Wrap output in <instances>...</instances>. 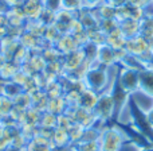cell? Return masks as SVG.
Wrapping results in <instances>:
<instances>
[{
    "mask_svg": "<svg viewBox=\"0 0 153 151\" xmlns=\"http://www.w3.org/2000/svg\"><path fill=\"white\" fill-rule=\"evenodd\" d=\"M126 108L129 109V123L138 132L143 134L153 146V125L151 124L148 116H146V112L141 108V105L137 103V100L133 96L130 97Z\"/></svg>",
    "mask_w": 153,
    "mask_h": 151,
    "instance_id": "1",
    "label": "cell"
},
{
    "mask_svg": "<svg viewBox=\"0 0 153 151\" xmlns=\"http://www.w3.org/2000/svg\"><path fill=\"white\" fill-rule=\"evenodd\" d=\"M98 143L101 151H121L122 147L129 144L122 131L114 123L105 125L101 130Z\"/></svg>",
    "mask_w": 153,
    "mask_h": 151,
    "instance_id": "2",
    "label": "cell"
},
{
    "mask_svg": "<svg viewBox=\"0 0 153 151\" xmlns=\"http://www.w3.org/2000/svg\"><path fill=\"white\" fill-rule=\"evenodd\" d=\"M85 86L97 93L105 92L109 88V68L94 64L83 77Z\"/></svg>",
    "mask_w": 153,
    "mask_h": 151,
    "instance_id": "3",
    "label": "cell"
},
{
    "mask_svg": "<svg viewBox=\"0 0 153 151\" xmlns=\"http://www.w3.org/2000/svg\"><path fill=\"white\" fill-rule=\"evenodd\" d=\"M95 119L98 122V125L101 128H103L108 123H113L114 120V101L111 97L109 89H106L105 92L100 93L98 96V101L95 104L94 109H93Z\"/></svg>",
    "mask_w": 153,
    "mask_h": 151,
    "instance_id": "4",
    "label": "cell"
},
{
    "mask_svg": "<svg viewBox=\"0 0 153 151\" xmlns=\"http://www.w3.org/2000/svg\"><path fill=\"white\" fill-rule=\"evenodd\" d=\"M108 89H109V92H110L111 97H113V101H114V120H113V123H116V122H120V120H121V115H122V112H124V109L128 107V103H129L132 95L128 93L126 90L121 86V84H120V81H118V77H117V73L114 74Z\"/></svg>",
    "mask_w": 153,
    "mask_h": 151,
    "instance_id": "5",
    "label": "cell"
},
{
    "mask_svg": "<svg viewBox=\"0 0 153 151\" xmlns=\"http://www.w3.org/2000/svg\"><path fill=\"white\" fill-rule=\"evenodd\" d=\"M117 77L121 84V86L130 95H134L136 92H140V72L130 68H125L121 65H117Z\"/></svg>",
    "mask_w": 153,
    "mask_h": 151,
    "instance_id": "6",
    "label": "cell"
},
{
    "mask_svg": "<svg viewBox=\"0 0 153 151\" xmlns=\"http://www.w3.org/2000/svg\"><path fill=\"white\" fill-rule=\"evenodd\" d=\"M114 124L122 131V134L125 135V138H126L128 143H129L130 146H134L136 149H145V147L152 146L151 142H149L143 134L138 132V131L136 130L129 122L122 123L121 120H120V122H116Z\"/></svg>",
    "mask_w": 153,
    "mask_h": 151,
    "instance_id": "7",
    "label": "cell"
},
{
    "mask_svg": "<svg viewBox=\"0 0 153 151\" xmlns=\"http://www.w3.org/2000/svg\"><path fill=\"white\" fill-rule=\"evenodd\" d=\"M95 64L102 65V66H106V68L117 66V65H118V56H117V50L116 49H113L111 46H109L108 43L100 45L98 46Z\"/></svg>",
    "mask_w": 153,
    "mask_h": 151,
    "instance_id": "8",
    "label": "cell"
},
{
    "mask_svg": "<svg viewBox=\"0 0 153 151\" xmlns=\"http://www.w3.org/2000/svg\"><path fill=\"white\" fill-rule=\"evenodd\" d=\"M85 59L86 58H85V53L82 49H78V50L73 51L70 54H66V56H62V64H63L65 74H70V73L75 72L85 62Z\"/></svg>",
    "mask_w": 153,
    "mask_h": 151,
    "instance_id": "9",
    "label": "cell"
},
{
    "mask_svg": "<svg viewBox=\"0 0 153 151\" xmlns=\"http://www.w3.org/2000/svg\"><path fill=\"white\" fill-rule=\"evenodd\" d=\"M54 149L55 147L50 138L39 132H35V135L27 142L24 151H54Z\"/></svg>",
    "mask_w": 153,
    "mask_h": 151,
    "instance_id": "10",
    "label": "cell"
},
{
    "mask_svg": "<svg viewBox=\"0 0 153 151\" xmlns=\"http://www.w3.org/2000/svg\"><path fill=\"white\" fill-rule=\"evenodd\" d=\"M75 15H76V19L81 22V24L83 26V29L86 30V31L93 30V29H98L100 19L97 18V15H95L93 8L85 7V8H82L81 11H78Z\"/></svg>",
    "mask_w": 153,
    "mask_h": 151,
    "instance_id": "11",
    "label": "cell"
},
{
    "mask_svg": "<svg viewBox=\"0 0 153 151\" xmlns=\"http://www.w3.org/2000/svg\"><path fill=\"white\" fill-rule=\"evenodd\" d=\"M56 47V50L62 54V56H66V54H70L73 51L81 49V46L78 45L74 35L70 34H62L61 38L56 41V43L54 45Z\"/></svg>",
    "mask_w": 153,
    "mask_h": 151,
    "instance_id": "12",
    "label": "cell"
},
{
    "mask_svg": "<svg viewBox=\"0 0 153 151\" xmlns=\"http://www.w3.org/2000/svg\"><path fill=\"white\" fill-rule=\"evenodd\" d=\"M75 18L74 12H70V11L66 10H55V15H54V22L53 23L56 26V29L62 32V34H67V30H69V26Z\"/></svg>",
    "mask_w": 153,
    "mask_h": 151,
    "instance_id": "13",
    "label": "cell"
},
{
    "mask_svg": "<svg viewBox=\"0 0 153 151\" xmlns=\"http://www.w3.org/2000/svg\"><path fill=\"white\" fill-rule=\"evenodd\" d=\"M140 92L153 98V65L140 70Z\"/></svg>",
    "mask_w": 153,
    "mask_h": 151,
    "instance_id": "14",
    "label": "cell"
},
{
    "mask_svg": "<svg viewBox=\"0 0 153 151\" xmlns=\"http://www.w3.org/2000/svg\"><path fill=\"white\" fill-rule=\"evenodd\" d=\"M5 18H7V22L11 29H24V24L27 22L26 15L19 5L11 7L5 12Z\"/></svg>",
    "mask_w": 153,
    "mask_h": 151,
    "instance_id": "15",
    "label": "cell"
},
{
    "mask_svg": "<svg viewBox=\"0 0 153 151\" xmlns=\"http://www.w3.org/2000/svg\"><path fill=\"white\" fill-rule=\"evenodd\" d=\"M145 8L140 7H133V5L125 4L124 7L117 8V20H122V19H134V20L140 22L141 19L145 16Z\"/></svg>",
    "mask_w": 153,
    "mask_h": 151,
    "instance_id": "16",
    "label": "cell"
},
{
    "mask_svg": "<svg viewBox=\"0 0 153 151\" xmlns=\"http://www.w3.org/2000/svg\"><path fill=\"white\" fill-rule=\"evenodd\" d=\"M118 29L126 39L140 35V22L134 19H122L118 20Z\"/></svg>",
    "mask_w": 153,
    "mask_h": 151,
    "instance_id": "17",
    "label": "cell"
},
{
    "mask_svg": "<svg viewBox=\"0 0 153 151\" xmlns=\"http://www.w3.org/2000/svg\"><path fill=\"white\" fill-rule=\"evenodd\" d=\"M51 142H53L55 149H67L71 144L69 131L63 130L61 127H55L53 134H51Z\"/></svg>",
    "mask_w": 153,
    "mask_h": 151,
    "instance_id": "18",
    "label": "cell"
},
{
    "mask_svg": "<svg viewBox=\"0 0 153 151\" xmlns=\"http://www.w3.org/2000/svg\"><path fill=\"white\" fill-rule=\"evenodd\" d=\"M98 96H100V93L85 88V89L81 92V97H79L78 107H82V108H86V109L93 111L94 107H95V104H97V101H98Z\"/></svg>",
    "mask_w": 153,
    "mask_h": 151,
    "instance_id": "19",
    "label": "cell"
},
{
    "mask_svg": "<svg viewBox=\"0 0 153 151\" xmlns=\"http://www.w3.org/2000/svg\"><path fill=\"white\" fill-rule=\"evenodd\" d=\"M22 92H24V89L13 81H3L1 84H0V93L4 95L5 97L11 98V100L18 97Z\"/></svg>",
    "mask_w": 153,
    "mask_h": 151,
    "instance_id": "20",
    "label": "cell"
},
{
    "mask_svg": "<svg viewBox=\"0 0 153 151\" xmlns=\"http://www.w3.org/2000/svg\"><path fill=\"white\" fill-rule=\"evenodd\" d=\"M106 43L109 46H111L116 50H122L125 49V43H126V38L124 37V34L121 32V30L117 29L114 31H111L110 34L106 35Z\"/></svg>",
    "mask_w": 153,
    "mask_h": 151,
    "instance_id": "21",
    "label": "cell"
},
{
    "mask_svg": "<svg viewBox=\"0 0 153 151\" xmlns=\"http://www.w3.org/2000/svg\"><path fill=\"white\" fill-rule=\"evenodd\" d=\"M140 35L149 42L153 41V14H145L140 20Z\"/></svg>",
    "mask_w": 153,
    "mask_h": 151,
    "instance_id": "22",
    "label": "cell"
},
{
    "mask_svg": "<svg viewBox=\"0 0 153 151\" xmlns=\"http://www.w3.org/2000/svg\"><path fill=\"white\" fill-rule=\"evenodd\" d=\"M69 151H101L100 143L97 140H79L76 143H71L67 147Z\"/></svg>",
    "mask_w": 153,
    "mask_h": 151,
    "instance_id": "23",
    "label": "cell"
},
{
    "mask_svg": "<svg viewBox=\"0 0 153 151\" xmlns=\"http://www.w3.org/2000/svg\"><path fill=\"white\" fill-rule=\"evenodd\" d=\"M93 10H94L95 15H97V18L100 19V20L116 19V16H117V10L113 8L111 5H109L108 3H102V4H100L98 7L93 8Z\"/></svg>",
    "mask_w": 153,
    "mask_h": 151,
    "instance_id": "24",
    "label": "cell"
},
{
    "mask_svg": "<svg viewBox=\"0 0 153 151\" xmlns=\"http://www.w3.org/2000/svg\"><path fill=\"white\" fill-rule=\"evenodd\" d=\"M20 70V65H18L13 61H8L4 66L0 69V80L1 81H11L16 73Z\"/></svg>",
    "mask_w": 153,
    "mask_h": 151,
    "instance_id": "25",
    "label": "cell"
},
{
    "mask_svg": "<svg viewBox=\"0 0 153 151\" xmlns=\"http://www.w3.org/2000/svg\"><path fill=\"white\" fill-rule=\"evenodd\" d=\"M58 124V116L48 111H43L40 115V122L39 127L40 128H47V130H54Z\"/></svg>",
    "mask_w": 153,
    "mask_h": 151,
    "instance_id": "26",
    "label": "cell"
},
{
    "mask_svg": "<svg viewBox=\"0 0 153 151\" xmlns=\"http://www.w3.org/2000/svg\"><path fill=\"white\" fill-rule=\"evenodd\" d=\"M85 0H59L58 8L61 10H66L70 12L76 14L78 11H81L82 8H85Z\"/></svg>",
    "mask_w": 153,
    "mask_h": 151,
    "instance_id": "27",
    "label": "cell"
},
{
    "mask_svg": "<svg viewBox=\"0 0 153 151\" xmlns=\"http://www.w3.org/2000/svg\"><path fill=\"white\" fill-rule=\"evenodd\" d=\"M86 34H87V39H89V42L94 43V45L100 46V45L106 43V35L103 34L100 29L89 30V31H86Z\"/></svg>",
    "mask_w": 153,
    "mask_h": 151,
    "instance_id": "28",
    "label": "cell"
},
{
    "mask_svg": "<svg viewBox=\"0 0 153 151\" xmlns=\"http://www.w3.org/2000/svg\"><path fill=\"white\" fill-rule=\"evenodd\" d=\"M98 29H100L105 35H108V34H110L111 31L118 29V20H117V19H105V20H100Z\"/></svg>",
    "mask_w": 153,
    "mask_h": 151,
    "instance_id": "29",
    "label": "cell"
},
{
    "mask_svg": "<svg viewBox=\"0 0 153 151\" xmlns=\"http://www.w3.org/2000/svg\"><path fill=\"white\" fill-rule=\"evenodd\" d=\"M85 130H86V128L82 127L78 123L73 124V127L69 130V136H70L71 143H76V142L82 140V138H83V135H85Z\"/></svg>",
    "mask_w": 153,
    "mask_h": 151,
    "instance_id": "30",
    "label": "cell"
},
{
    "mask_svg": "<svg viewBox=\"0 0 153 151\" xmlns=\"http://www.w3.org/2000/svg\"><path fill=\"white\" fill-rule=\"evenodd\" d=\"M73 124H74V120H73L71 115H70L69 112L58 115V124H56V127H61V128H63V130L69 131L70 128L73 127Z\"/></svg>",
    "mask_w": 153,
    "mask_h": 151,
    "instance_id": "31",
    "label": "cell"
},
{
    "mask_svg": "<svg viewBox=\"0 0 153 151\" xmlns=\"http://www.w3.org/2000/svg\"><path fill=\"white\" fill-rule=\"evenodd\" d=\"M105 3H108L109 5H111L113 8H121L126 4V0H105Z\"/></svg>",
    "mask_w": 153,
    "mask_h": 151,
    "instance_id": "32",
    "label": "cell"
},
{
    "mask_svg": "<svg viewBox=\"0 0 153 151\" xmlns=\"http://www.w3.org/2000/svg\"><path fill=\"white\" fill-rule=\"evenodd\" d=\"M102 3H105V0H85V5L87 8H95Z\"/></svg>",
    "mask_w": 153,
    "mask_h": 151,
    "instance_id": "33",
    "label": "cell"
},
{
    "mask_svg": "<svg viewBox=\"0 0 153 151\" xmlns=\"http://www.w3.org/2000/svg\"><path fill=\"white\" fill-rule=\"evenodd\" d=\"M126 4L133 5V7H140V8H146L145 2L144 0H126Z\"/></svg>",
    "mask_w": 153,
    "mask_h": 151,
    "instance_id": "34",
    "label": "cell"
},
{
    "mask_svg": "<svg viewBox=\"0 0 153 151\" xmlns=\"http://www.w3.org/2000/svg\"><path fill=\"white\" fill-rule=\"evenodd\" d=\"M146 116H148V119H149V122H151V124L153 125V105L151 107V108H148L146 109Z\"/></svg>",
    "mask_w": 153,
    "mask_h": 151,
    "instance_id": "35",
    "label": "cell"
},
{
    "mask_svg": "<svg viewBox=\"0 0 153 151\" xmlns=\"http://www.w3.org/2000/svg\"><path fill=\"white\" fill-rule=\"evenodd\" d=\"M8 61H10V59H8L7 57H5V56H4V54H3V53H0V69H1V68L4 66V65L7 64Z\"/></svg>",
    "mask_w": 153,
    "mask_h": 151,
    "instance_id": "36",
    "label": "cell"
},
{
    "mask_svg": "<svg viewBox=\"0 0 153 151\" xmlns=\"http://www.w3.org/2000/svg\"><path fill=\"white\" fill-rule=\"evenodd\" d=\"M1 2H4L8 7H15L19 4V0H1Z\"/></svg>",
    "mask_w": 153,
    "mask_h": 151,
    "instance_id": "37",
    "label": "cell"
},
{
    "mask_svg": "<svg viewBox=\"0 0 153 151\" xmlns=\"http://www.w3.org/2000/svg\"><path fill=\"white\" fill-rule=\"evenodd\" d=\"M32 2H45V0H19V4L18 5L26 4V3H32Z\"/></svg>",
    "mask_w": 153,
    "mask_h": 151,
    "instance_id": "38",
    "label": "cell"
},
{
    "mask_svg": "<svg viewBox=\"0 0 153 151\" xmlns=\"http://www.w3.org/2000/svg\"><path fill=\"white\" fill-rule=\"evenodd\" d=\"M137 151H153V146L145 147V149H137Z\"/></svg>",
    "mask_w": 153,
    "mask_h": 151,
    "instance_id": "39",
    "label": "cell"
},
{
    "mask_svg": "<svg viewBox=\"0 0 153 151\" xmlns=\"http://www.w3.org/2000/svg\"><path fill=\"white\" fill-rule=\"evenodd\" d=\"M5 151H23V150H19V149H13V147H8Z\"/></svg>",
    "mask_w": 153,
    "mask_h": 151,
    "instance_id": "40",
    "label": "cell"
},
{
    "mask_svg": "<svg viewBox=\"0 0 153 151\" xmlns=\"http://www.w3.org/2000/svg\"><path fill=\"white\" fill-rule=\"evenodd\" d=\"M145 2V5L148 7V5H152V3H153V0H144Z\"/></svg>",
    "mask_w": 153,
    "mask_h": 151,
    "instance_id": "41",
    "label": "cell"
},
{
    "mask_svg": "<svg viewBox=\"0 0 153 151\" xmlns=\"http://www.w3.org/2000/svg\"><path fill=\"white\" fill-rule=\"evenodd\" d=\"M151 53H152V56H153V41L151 42Z\"/></svg>",
    "mask_w": 153,
    "mask_h": 151,
    "instance_id": "42",
    "label": "cell"
},
{
    "mask_svg": "<svg viewBox=\"0 0 153 151\" xmlns=\"http://www.w3.org/2000/svg\"><path fill=\"white\" fill-rule=\"evenodd\" d=\"M152 5H153V3H152Z\"/></svg>",
    "mask_w": 153,
    "mask_h": 151,
    "instance_id": "43",
    "label": "cell"
}]
</instances>
